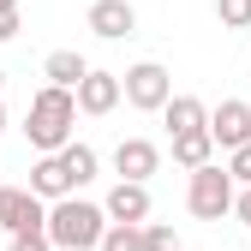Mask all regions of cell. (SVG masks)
Returning a JSON list of instances; mask_svg holds the SVG:
<instances>
[{
	"mask_svg": "<svg viewBox=\"0 0 251 251\" xmlns=\"http://www.w3.org/2000/svg\"><path fill=\"white\" fill-rule=\"evenodd\" d=\"M162 120H168L174 138H185V132H209V108H203L198 96H174V102L162 108Z\"/></svg>",
	"mask_w": 251,
	"mask_h": 251,
	"instance_id": "obj_13",
	"label": "cell"
},
{
	"mask_svg": "<svg viewBox=\"0 0 251 251\" xmlns=\"http://www.w3.org/2000/svg\"><path fill=\"white\" fill-rule=\"evenodd\" d=\"M209 138H215V150H245L251 144V102H239V96H227L222 108L209 114Z\"/></svg>",
	"mask_w": 251,
	"mask_h": 251,
	"instance_id": "obj_6",
	"label": "cell"
},
{
	"mask_svg": "<svg viewBox=\"0 0 251 251\" xmlns=\"http://www.w3.org/2000/svg\"><path fill=\"white\" fill-rule=\"evenodd\" d=\"M174 162H179L185 174L209 168V162H215V138H209V132H185V138H174Z\"/></svg>",
	"mask_w": 251,
	"mask_h": 251,
	"instance_id": "obj_14",
	"label": "cell"
},
{
	"mask_svg": "<svg viewBox=\"0 0 251 251\" xmlns=\"http://www.w3.org/2000/svg\"><path fill=\"white\" fill-rule=\"evenodd\" d=\"M90 30H96L102 42H120V36H132V30H138V12H132V0H96V6H90Z\"/></svg>",
	"mask_w": 251,
	"mask_h": 251,
	"instance_id": "obj_10",
	"label": "cell"
},
{
	"mask_svg": "<svg viewBox=\"0 0 251 251\" xmlns=\"http://www.w3.org/2000/svg\"><path fill=\"white\" fill-rule=\"evenodd\" d=\"M102 251H144V227H108V239H102Z\"/></svg>",
	"mask_w": 251,
	"mask_h": 251,
	"instance_id": "obj_17",
	"label": "cell"
},
{
	"mask_svg": "<svg viewBox=\"0 0 251 251\" xmlns=\"http://www.w3.org/2000/svg\"><path fill=\"white\" fill-rule=\"evenodd\" d=\"M18 36V12H0V42H12Z\"/></svg>",
	"mask_w": 251,
	"mask_h": 251,
	"instance_id": "obj_22",
	"label": "cell"
},
{
	"mask_svg": "<svg viewBox=\"0 0 251 251\" xmlns=\"http://www.w3.org/2000/svg\"><path fill=\"white\" fill-rule=\"evenodd\" d=\"M155 168H162V150H155L150 138H120V144H114V174H120V179L150 185Z\"/></svg>",
	"mask_w": 251,
	"mask_h": 251,
	"instance_id": "obj_7",
	"label": "cell"
},
{
	"mask_svg": "<svg viewBox=\"0 0 251 251\" xmlns=\"http://www.w3.org/2000/svg\"><path fill=\"white\" fill-rule=\"evenodd\" d=\"M90 72H96V66H90L78 48H54V54L42 60V78H48L54 90H72V96H78V84H84Z\"/></svg>",
	"mask_w": 251,
	"mask_h": 251,
	"instance_id": "obj_12",
	"label": "cell"
},
{
	"mask_svg": "<svg viewBox=\"0 0 251 251\" xmlns=\"http://www.w3.org/2000/svg\"><path fill=\"white\" fill-rule=\"evenodd\" d=\"M108 227H114L108 209L90 203V198H60V203H48V239H54V251H102Z\"/></svg>",
	"mask_w": 251,
	"mask_h": 251,
	"instance_id": "obj_2",
	"label": "cell"
},
{
	"mask_svg": "<svg viewBox=\"0 0 251 251\" xmlns=\"http://www.w3.org/2000/svg\"><path fill=\"white\" fill-rule=\"evenodd\" d=\"M12 251H54V239H48V227H36V233H12Z\"/></svg>",
	"mask_w": 251,
	"mask_h": 251,
	"instance_id": "obj_20",
	"label": "cell"
},
{
	"mask_svg": "<svg viewBox=\"0 0 251 251\" xmlns=\"http://www.w3.org/2000/svg\"><path fill=\"white\" fill-rule=\"evenodd\" d=\"M0 227L6 233H36V227H48V203L30 185H0Z\"/></svg>",
	"mask_w": 251,
	"mask_h": 251,
	"instance_id": "obj_5",
	"label": "cell"
},
{
	"mask_svg": "<svg viewBox=\"0 0 251 251\" xmlns=\"http://www.w3.org/2000/svg\"><path fill=\"white\" fill-rule=\"evenodd\" d=\"M215 18L227 30H251V0H215Z\"/></svg>",
	"mask_w": 251,
	"mask_h": 251,
	"instance_id": "obj_16",
	"label": "cell"
},
{
	"mask_svg": "<svg viewBox=\"0 0 251 251\" xmlns=\"http://www.w3.org/2000/svg\"><path fill=\"white\" fill-rule=\"evenodd\" d=\"M102 209H108V222H120V227H150V185L120 179L114 192L102 198Z\"/></svg>",
	"mask_w": 251,
	"mask_h": 251,
	"instance_id": "obj_8",
	"label": "cell"
},
{
	"mask_svg": "<svg viewBox=\"0 0 251 251\" xmlns=\"http://www.w3.org/2000/svg\"><path fill=\"white\" fill-rule=\"evenodd\" d=\"M120 84H126V102H132L138 114H162L174 102V72L162 66V60H138Z\"/></svg>",
	"mask_w": 251,
	"mask_h": 251,
	"instance_id": "obj_4",
	"label": "cell"
},
{
	"mask_svg": "<svg viewBox=\"0 0 251 251\" xmlns=\"http://www.w3.org/2000/svg\"><path fill=\"white\" fill-rule=\"evenodd\" d=\"M30 192H36L42 203H60V198H78L72 192V174L60 155H36V168H30Z\"/></svg>",
	"mask_w": 251,
	"mask_h": 251,
	"instance_id": "obj_11",
	"label": "cell"
},
{
	"mask_svg": "<svg viewBox=\"0 0 251 251\" xmlns=\"http://www.w3.org/2000/svg\"><path fill=\"white\" fill-rule=\"evenodd\" d=\"M0 132H6V102H0Z\"/></svg>",
	"mask_w": 251,
	"mask_h": 251,
	"instance_id": "obj_24",
	"label": "cell"
},
{
	"mask_svg": "<svg viewBox=\"0 0 251 251\" xmlns=\"http://www.w3.org/2000/svg\"><path fill=\"white\" fill-rule=\"evenodd\" d=\"M120 96H126V84H120V72H90V78L78 84V114H90V120H102V114H114V108H120Z\"/></svg>",
	"mask_w": 251,
	"mask_h": 251,
	"instance_id": "obj_9",
	"label": "cell"
},
{
	"mask_svg": "<svg viewBox=\"0 0 251 251\" xmlns=\"http://www.w3.org/2000/svg\"><path fill=\"white\" fill-rule=\"evenodd\" d=\"M60 162H66V174H72V192H78V185H90V179H96V150H90V144H66V150H60Z\"/></svg>",
	"mask_w": 251,
	"mask_h": 251,
	"instance_id": "obj_15",
	"label": "cell"
},
{
	"mask_svg": "<svg viewBox=\"0 0 251 251\" xmlns=\"http://www.w3.org/2000/svg\"><path fill=\"white\" fill-rule=\"evenodd\" d=\"M144 251H179V233H174L168 222H150V227H144Z\"/></svg>",
	"mask_w": 251,
	"mask_h": 251,
	"instance_id": "obj_18",
	"label": "cell"
},
{
	"mask_svg": "<svg viewBox=\"0 0 251 251\" xmlns=\"http://www.w3.org/2000/svg\"><path fill=\"white\" fill-rule=\"evenodd\" d=\"M72 126H78V96L72 90H54V84H42L36 96H30V108H24V138L36 144L42 155H60L72 144Z\"/></svg>",
	"mask_w": 251,
	"mask_h": 251,
	"instance_id": "obj_1",
	"label": "cell"
},
{
	"mask_svg": "<svg viewBox=\"0 0 251 251\" xmlns=\"http://www.w3.org/2000/svg\"><path fill=\"white\" fill-rule=\"evenodd\" d=\"M0 12H18V0H0Z\"/></svg>",
	"mask_w": 251,
	"mask_h": 251,
	"instance_id": "obj_23",
	"label": "cell"
},
{
	"mask_svg": "<svg viewBox=\"0 0 251 251\" xmlns=\"http://www.w3.org/2000/svg\"><path fill=\"white\" fill-rule=\"evenodd\" d=\"M0 233H6V227H0Z\"/></svg>",
	"mask_w": 251,
	"mask_h": 251,
	"instance_id": "obj_25",
	"label": "cell"
},
{
	"mask_svg": "<svg viewBox=\"0 0 251 251\" xmlns=\"http://www.w3.org/2000/svg\"><path fill=\"white\" fill-rule=\"evenodd\" d=\"M227 174H233V185H251V144L227 155Z\"/></svg>",
	"mask_w": 251,
	"mask_h": 251,
	"instance_id": "obj_19",
	"label": "cell"
},
{
	"mask_svg": "<svg viewBox=\"0 0 251 251\" xmlns=\"http://www.w3.org/2000/svg\"><path fill=\"white\" fill-rule=\"evenodd\" d=\"M233 215H239V222H245V227H251V185H245V192H239V198H233Z\"/></svg>",
	"mask_w": 251,
	"mask_h": 251,
	"instance_id": "obj_21",
	"label": "cell"
},
{
	"mask_svg": "<svg viewBox=\"0 0 251 251\" xmlns=\"http://www.w3.org/2000/svg\"><path fill=\"white\" fill-rule=\"evenodd\" d=\"M233 198H239V185H233V174H227L222 162L198 168L192 185H185V209H192L198 222H222V215L233 209Z\"/></svg>",
	"mask_w": 251,
	"mask_h": 251,
	"instance_id": "obj_3",
	"label": "cell"
}]
</instances>
